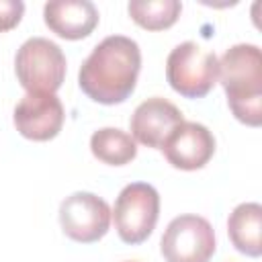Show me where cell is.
Segmentation results:
<instances>
[{
  "label": "cell",
  "instance_id": "obj_10",
  "mask_svg": "<svg viewBox=\"0 0 262 262\" xmlns=\"http://www.w3.org/2000/svg\"><path fill=\"white\" fill-rule=\"evenodd\" d=\"M184 121L182 113L176 104H172L166 98L154 96L143 100L131 117V135L133 141H139L141 145L162 149L170 133Z\"/></svg>",
  "mask_w": 262,
  "mask_h": 262
},
{
  "label": "cell",
  "instance_id": "obj_11",
  "mask_svg": "<svg viewBox=\"0 0 262 262\" xmlns=\"http://www.w3.org/2000/svg\"><path fill=\"white\" fill-rule=\"evenodd\" d=\"M45 25L61 39L78 41L98 25V10L90 0H53L43 8Z\"/></svg>",
  "mask_w": 262,
  "mask_h": 262
},
{
  "label": "cell",
  "instance_id": "obj_4",
  "mask_svg": "<svg viewBox=\"0 0 262 262\" xmlns=\"http://www.w3.org/2000/svg\"><path fill=\"white\" fill-rule=\"evenodd\" d=\"M14 72L27 92L55 94L66 78V55L45 37L27 39L14 57Z\"/></svg>",
  "mask_w": 262,
  "mask_h": 262
},
{
  "label": "cell",
  "instance_id": "obj_3",
  "mask_svg": "<svg viewBox=\"0 0 262 262\" xmlns=\"http://www.w3.org/2000/svg\"><path fill=\"white\" fill-rule=\"evenodd\" d=\"M219 59L194 41L176 45L166 59V80L184 98H203L217 84Z\"/></svg>",
  "mask_w": 262,
  "mask_h": 262
},
{
  "label": "cell",
  "instance_id": "obj_6",
  "mask_svg": "<svg viewBox=\"0 0 262 262\" xmlns=\"http://www.w3.org/2000/svg\"><path fill=\"white\" fill-rule=\"evenodd\" d=\"M166 262H209L215 254V231L201 215L174 217L160 242Z\"/></svg>",
  "mask_w": 262,
  "mask_h": 262
},
{
  "label": "cell",
  "instance_id": "obj_15",
  "mask_svg": "<svg viewBox=\"0 0 262 262\" xmlns=\"http://www.w3.org/2000/svg\"><path fill=\"white\" fill-rule=\"evenodd\" d=\"M25 14V2L20 0H0V33L14 29Z\"/></svg>",
  "mask_w": 262,
  "mask_h": 262
},
{
  "label": "cell",
  "instance_id": "obj_8",
  "mask_svg": "<svg viewBox=\"0 0 262 262\" xmlns=\"http://www.w3.org/2000/svg\"><path fill=\"white\" fill-rule=\"evenodd\" d=\"M63 104L49 92H27L14 106V127L31 141H49L63 127Z\"/></svg>",
  "mask_w": 262,
  "mask_h": 262
},
{
  "label": "cell",
  "instance_id": "obj_12",
  "mask_svg": "<svg viewBox=\"0 0 262 262\" xmlns=\"http://www.w3.org/2000/svg\"><path fill=\"white\" fill-rule=\"evenodd\" d=\"M227 233L233 248L246 256L258 258L262 254V207L260 203L237 205L227 219Z\"/></svg>",
  "mask_w": 262,
  "mask_h": 262
},
{
  "label": "cell",
  "instance_id": "obj_1",
  "mask_svg": "<svg viewBox=\"0 0 262 262\" xmlns=\"http://www.w3.org/2000/svg\"><path fill=\"white\" fill-rule=\"evenodd\" d=\"M139 70V45L125 35H111L102 39L84 59L78 84L94 102L119 104L133 94Z\"/></svg>",
  "mask_w": 262,
  "mask_h": 262
},
{
  "label": "cell",
  "instance_id": "obj_2",
  "mask_svg": "<svg viewBox=\"0 0 262 262\" xmlns=\"http://www.w3.org/2000/svg\"><path fill=\"white\" fill-rule=\"evenodd\" d=\"M221 86L233 117L248 125H262V53L258 45L239 43L219 59Z\"/></svg>",
  "mask_w": 262,
  "mask_h": 262
},
{
  "label": "cell",
  "instance_id": "obj_14",
  "mask_svg": "<svg viewBox=\"0 0 262 262\" xmlns=\"http://www.w3.org/2000/svg\"><path fill=\"white\" fill-rule=\"evenodd\" d=\"M127 10L133 23H137L141 29L164 31L178 20L182 4L178 0H133L129 2Z\"/></svg>",
  "mask_w": 262,
  "mask_h": 262
},
{
  "label": "cell",
  "instance_id": "obj_13",
  "mask_svg": "<svg viewBox=\"0 0 262 262\" xmlns=\"http://www.w3.org/2000/svg\"><path fill=\"white\" fill-rule=\"evenodd\" d=\"M90 151L96 160L108 166H125L137 156L133 137L117 127H102L90 137Z\"/></svg>",
  "mask_w": 262,
  "mask_h": 262
},
{
  "label": "cell",
  "instance_id": "obj_9",
  "mask_svg": "<svg viewBox=\"0 0 262 262\" xmlns=\"http://www.w3.org/2000/svg\"><path fill=\"white\" fill-rule=\"evenodd\" d=\"M162 151L170 166L178 170H199L209 164L215 154L213 133L194 121H182L162 145Z\"/></svg>",
  "mask_w": 262,
  "mask_h": 262
},
{
  "label": "cell",
  "instance_id": "obj_5",
  "mask_svg": "<svg viewBox=\"0 0 262 262\" xmlns=\"http://www.w3.org/2000/svg\"><path fill=\"white\" fill-rule=\"evenodd\" d=\"M111 215L115 219V229L125 244H141L156 229L160 194L147 182H131L119 192Z\"/></svg>",
  "mask_w": 262,
  "mask_h": 262
},
{
  "label": "cell",
  "instance_id": "obj_7",
  "mask_svg": "<svg viewBox=\"0 0 262 262\" xmlns=\"http://www.w3.org/2000/svg\"><path fill=\"white\" fill-rule=\"evenodd\" d=\"M59 223L63 233L78 244H94L106 235L111 209L94 192H74L59 205Z\"/></svg>",
  "mask_w": 262,
  "mask_h": 262
}]
</instances>
